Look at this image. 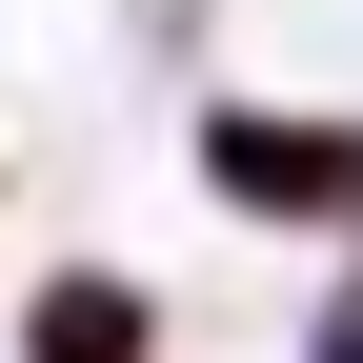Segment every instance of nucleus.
<instances>
[{"instance_id":"obj_1","label":"nucleus","mask_w":363,"mask_h":363,"mask_svg":"<svg viewBox=\"0 0 363 363\" xmlns=\"http://www.w3.org/2000/svg\"><path fill=\"white\" fill-rule=\"evenodd\" d=\"M202 182L262 222H343L363 202V121H202Z\"/></svg>"},{"instance_id":"obj_2","label":"nucleus","mask_w":363,"mask_h":363,"mask_svg":"<svg viewBox=\"0 0 363 363\" xmlns=\"http://www.w3.org/2000/svg\"><path fill=\"white\" fill-rule=\"evenodd\" d=\"M162 323H142V303H121V283H40L21 303V363H142Z\"/></svg>"},{"instance_id":"obj_3","label":"nucleus","mask_w":363,"mask_h":363,"mask_svg":"<svg viewBox=\"0 0 363 363\" xmlns=\"http://www.w3.org/2000/svg\"><path fill=\"white\" fill-rule=\"evenodd\" d=\"M323 363H363V323H323Z\"/></svg>"}]
</instances>
